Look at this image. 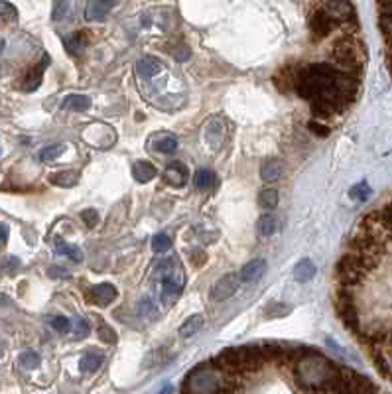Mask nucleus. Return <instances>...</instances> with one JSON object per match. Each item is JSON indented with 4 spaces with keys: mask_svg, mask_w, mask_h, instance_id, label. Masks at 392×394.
I'll return each mask as SVG.
<instances>
[{
    "mask_svg": "<svg viewBox=\"0 0 392 394\" xmlns=\"http://www.w3.org/2000/svg\"><path fill=\"white\" fill-rule=\"evenodd\" d=\"M298 383L306 390H327L339 393V369H335L329 361H325L320 355L312 351L298 361Z\"/></svg>",
    "mask_w": 392,
    "mask_h": 394,
    "instance_id": "f257e3e1",
    "label": "nucleus"
},
{
    "mask_svg": "<svg viewBox=\"0 0 392 394\" xmlns=\"http://www.w3.org/2000/svg\"><path fill=\"white\" fill-rule=\"evenodd\" d=\"M215 363L227 373H252V371H261L266 361L261 347H233V349H225L215 359Z\"/></svg>",
    "mask_w": 392,
    "mask_h": 394,
    "instance_id": "f03ea898",
    "label": "nucleus"
},
{
    "mask_svg": "<svg viewBox=\"0 0 392 394\" xmlns=\"http://www.w3.org/2000/svg\"><path fill=\"white\" fill-rule=\"evenodd\" d=\"M156 274H160L162 302L166 305H170L180 296L181 288H183V280H185L183 272H181L180 262L176 258L162 260L158 268H156Z\"/></svg>",
    "mask_w": 392,
    "mask_h": 394,
    "instance_id": "7ed1b4c3",
    "label": "nucleus"
},
{
    "mask_svg": "<svg viewBox=\"0 0 392 394\" xmlns=\"http://www.w3.org/2000/svg\"><path fill=\"white\" fill-rule=\"evenodd\" d=\"M362 46L351 38L341 39L333 49V59L337 65H341L349 73H361L362 71Z\"/></svg>",
    "mask_w": 392,
    "mask_h": 394,
    "instance_id": "20e7f679",
    "label": "nucleus"
},
{
    "mask_svg": "<svg viewBox=\"0 0 392 394\" xmlns=\"http://www.w3.org/2000/svg\"><path fill=\"white\" fill-rule=\"evenodd\" d=\"M217 383H223V381H219L215 369L200 367L190 376V384L185 386V390H191V393H223L225 390L223 384Z\"/></svg>",
    "mask_w": 392,
    "mask_h": 394,
    "instance_id": "39448f33",
    "label": "nucleus"
},
{
    "mask_svg": "<svg viewBox=\"0 0 392 394\" xmlns=\"http://www.w3.org/2000/svg\"><path fill=\"white\" fill-rule=\"evenodd\" d=\"M367 268L355 255H345L337 265V276L343 286H355L367 276Z\"/></svg>",
    "mask_w": 392,
    "mask_h": 394,
    "instance_id": "423d86ee",
    "label": "nucleus"
},
{
    "mask_svg": "<svg viewBox=\"0 0 392 394\" xmlns=\"http://www.w3.org/2000/svg\"><path fill=\"white\" fill-rule=\"evenodd\" d=\"M241 276L229 272V274L221 276L211 288V300L213 302H227L229 298L237 294L239 286H241Z\"/></svg>",
    "mask_w": 392,
    "mask_h": 394,
    "instance_id": "0eeeda50",
    "label": "nucleus"
},
{
    "mask_svg": "<svg viewBox=\"0 0 392 394\" xmlns=\"http://www.w3.org/2000/svg\"><path fill=\"white\" fill-rule=\"evenodd\" d=\"M337 314L343 319V324L347 325L351 331L359 333L361 331V325H359V314L355 310V304H353V298L347 292H339L337 296Z\"/></svg>",
    "mask_w": 392,
    "mask_h": 394,
    "instance_id": "6e6552de",
    "label": "nucleus"
},
{
    "mask_svg": "<svg viewBox=\"0 0 392 394\" xmlns=\"http://www.w3.org/2000/svg\"><path fill=\"white\" fill-rule=\"evenodd\" d=\"M227 136V122L221 117H211L203 130V140L211 150H219Z\"/></svg>",
    "mask_w": 392,
    "mask_h": 394,
    "instance_id": "1a4fd4ad",
    "label": "nucleus"
},
{
    "mask_svg": "<svg viewBox=\"0 0 392 394\" xmlns=\"http://www.w3.org/2000/svg\"><path fill=\"white\" fill-rule=\"evenodd\" d=\"M323 10L335 20H353L355 18V10L349 0H322Z\"/></svg>",
    "mask_w": 392,
    "mask_h": 394,
    "instance_id": "9d476101",
    "label": "nucleus"
},
{
    "mask_svg": "<svg viewBox=\"0 0 392 394\" xmlns=\"http://www.w3.org/2000/svg\"><path fill=\"white\" fill-rule=\"evenodd\" d=\"M264 274H266V260H262V258H254L251 262H247L239 272L242 282H256Z\"/></svg>",
    "mask_w": 392,
    "mask_h": 394,
    "instance_id": "9b49d317",
    "label": "nucleus"
},
{
    "mask_svg": "<svg viewBox=\"0 0 392 394\" xmlns=\"http://www.w3.org/2000/svg\"><path fill=\"white\" fill-rule=\"evenodd\" d=\"M188 167L180 164V162H174L170 166L166 167V172H164V182L166 184H170L174 187H181L185 186V182H188Z\"/></svg>",
    "mask_w": 392,
    "mask_h": 394,
    "instance_id": "f8f14e48",
    "label": "nucleus"
},
{
    "mask_svg": "<svg viewBox=\"0 0 392 394\" xmlns=\"http://www.w3.org/2000/svg\"><path fill=\"white\" fill-rule=\"evenodd\" d=\"M48 63H50V58L44 56V59H41L40 63L28 71V75H26L24 81H22V89H24V91H36V89L40 87L41 75H44V71H46V68H48Z\"/></svg>",
    "mask_w": 392,
    "mask_h": 394,
    "instance_id": "ddd939ff",
    "label": "nucleus"
},
{
    "mask_svg": "<svg viewBox=\"0 0 392 394\" xmlns=\"http://www.w3.org/2000/svg\"><path fill=\"white\" fill-rule=\"evenodd\" d=\"M162 71V61L154 56H144L136 61V75L141 79H150Z\"/></svg>",
    "mask_w": 392,
    "mask_h": 394,
    "instance_id": "4468645a",
    "label": "nucleus"
},
{
    "mask_svg": "<svg viewBox=\"0 0 392 394\" xmlns=\"http://www.w3.org/2000/svg\"><path fill=\"white\" fill-rule=\"evenodd\" d=\"M310 26H312V30L318 36H327L333 30V26H335V18H332L325 10H318L312 16Z\"/></svg>",
    "mask_w": 392,
    "mask_h": 394,
    "instance_id": "2eb2a0df",
    "label": "nucleus"
},
{
    "mask_svg": "<svg viewBox=\"0 0 392 394\" xmlns=\"http://www.w3.org/2000/svg\"><path fill=\"white\" fill-rule=\"evenodd\" d=\"M112 8V4L109 0H91L89 6L85 10V18L89 22H101L107 18L109 10Z\"/></svg>",
    "mask_w": 392,
    "mask_h": 394,
    "instance_id": "dca6fc26",
    "label": "nucleus"
},
{
    "mask_svg": "<svg viewBox=\"0 0 392 394\" xmlns=\"http://www.w3.org/2000/svg\"><path fill=\"white\" fill-rule=\"evenodd\" d=\"M282 174H284V164L278 158L266 160L261 167V176L264 182H276V179H280Z\"/></svg>",
    "mask_w": 392,
    "mask_h": 394,
    "instance_id": "f3484780",
    "label": "nucleus"
},
{
    "mask_svg": "<svg viewBox=\"0 0 392 394\" xmlns=\"http://www.w3.org/2000/svg\"><path fill=\"white\" fill-rule=\"evenodd\" d=\"M93 298L99 305H109L117 298V288L109 282H103L93 288Z\"/></svg>",
    "mask_w": 392,
    "mask_h": 394,
    "instance_id": "a211bd4d",
    "label": "nucleus"
},
{
    "mask_svg": "<svg viewBox=\"0 0 392 394\" xmlns=\"http://www.w3.org/2000/svg\"><path fill=\"white\" fill-rule=\"evenodd\" d=\"M315 265H313L310 258H302L298 265H296V268H294V278L298 280V282H302V284H306V282H310L313 276H315Z\"/></svg>",
    "mask_w": 392,
    "mask_h": 394,
    "instance_id": "6ab92c4d",
    "label": "nucleus"
},
{
    "mask_svg": "<svg viewBox=\"0 0 392 394\" xmlns=\"http://www.w3.org/2000/svg\"><path fill=\"white\" fill-rule=\"evenodd\" d=\"M132 176H134L136 182H141V184H148V182H152L156 177V167L152 166L150 162H136L132 166Z\"/></svg>",
    "mask_w": 392,
    "mask_h": 394,
    "instance_id": "aec40b11",
    "label": "nucleus"
},
{
    "mask_svg": "<svg viewBox=\"0 0 392 394\" xmlns=\"http://www.w3.org/2000/svg\"><path fill=\"white\" fill-rule=\"evenodd\" d=\"M202 327H203V315L202 314L191 315V317H188V319L181 324L180 335L183 337V339H190V337H193L195 333H200Z\"/></svg>",
    "mask_w": 392,
    "mask_h": 394,
    "instance_id": "412c9836",
    "label": "nucleus"
},
{
    "mask_svg": "<svg viewBox=\"0 0 392 394\" xmlns=\"http://www.w3.org/2000/svg\"><path fill=\"white\" fill-rule=\"evenodd\" d=\"M91 107V99L87 95H67L65 101L61 103V108L63 110H87Z\"/></svg>",
    "mask_w": 392,
    "mask_h": 394,
    "instance_id": "4be33fe9",
    "label": "nucleus"
},
{
    "mask_svg": "<svg viewBox=\"0 0 392 394\" xmlns=\"http://www.w3.org/2000/svg\"><path fill=\"white\" fill-rule=\"evenodd\" d=\"M50 182L53 186L60 187H73L77 182H79V174L73 172V170H67V172H55L51 174Z\"/></svg>",
    "mask_w": 392,
    "mask_h": 394,
    "instance_id": "5701e85b",
    "label": "nucleus"
},
{
    "mask_svg": "<svg viewBox=\"0 0 392 394\" xmlns=\"http://www.w3.org/2000/svg\"><path fill=\"white\" fill-rule=\"evenodd\" d=\"M63 44H65V48H67L71 56H77L81 49L87 46V34L85 32H75L73 36L63 39Z\"/></svg>",
    "mask_w": 392,
    "mask_h": 394,
    "instance_id": "b1692460",
    "label": "nucleus"
},
{
    "mask_svg": "<svg viewBox=\"0 0 392 394\" xmlns=\"http://www.w3.org/2000/svg\"><path fill=\"white\" fill-rule=\"evenodd\" d=\"M154 148L160 152V154H174L176 150H178V138L171 136L168 132H164V134H158V142L154 144Z\"/></svg>",
    "mask_w": 392,
    "mask_h": 394,
    "instance_id": "393cba45",
    "label": "nucleus"
},
{
    "mask_svg": "<svg viewBox=\"0 0 392 394\" xmlns=\"http://www.w3.org/2000/svg\"><path fill=\"white\" fill-rule=\"evenodd\" d=\"M103 364V355L85 353L79 359V369L83 373H95Z\"/></svg>",
    "mask_w": 392,
    "mask_h": 394,
    "instance_id": "a878e982",
    "label": "nucleus"
},
{
    "mask_svg": "<svg viewBox=\"0 0 392 394\" xmlns=\"http://www.w3.org/2000/svg\"><path fill=\"white\" fill-rule=\"evenodd\" d=\"M16 20H18L16 6H12L11 2H6V0H0V26H8Z\"/></svg>",
    "mask_w": 392,
    "mask_h": 394,
    "instance_id": "bb28decb",
    "label": "nucleus"
},
{
    "mask_svg": "<svg viewBox=\"0 0 392 394\" xmlns=\"http://www.w3.org/2000/svg\"><path fill=\"white\" fill-rule=\"evenodd\" d=\"M193 182H195V187L197 189H202V191H209L213 186H215V174H213L211 170H200L195 177H193Z\"/></svg>",
    "mask_w": 392,
    "mask_h": 394,
    "instance_id": "cd10ccee",
    "label": "nucleus"
},
{
    "mask_svg": "<svg viewBox=\"0 0 392 394\" xmlns=\"http://www.w3.org/2000/svg\"><path fill=\"white\" fill-rule=\"evenodd\" d=\"M55 250H58V255H63L67 256L70 260H73V262H83V250H81L79 246L75 245H67V243H58V246H55Z\"/></svg>",
    "mask_w": 392,
    "mask_h": 394,
    "instance_id": "c85d7f7f",
    "label": "nucleus"
},
{
    "mask_svg": "<svg viewBox=\"0 0 392 394\" xmlns=\"http://www.w3.org/2000/svg\"><path fill=\"white\" fill-rule=\"evenodd\" d=\"M259 205L262 209H274V207L278 205V191L272 189V187L262 189L261 193H259Z\"/></svg>",
    "mask_w": 392,
    "mask_h": 394,
    "instance_id": "c756f323",
    "label": "nucleus"
},
{
    "mask_svg": "<svg viewBox=\"0 0 392 394\" xmlns=\"http://www.w3.org/2000/svg\"><path fill=\"white\" fill-rule=\"evenodd\" d=\"M65 152V144H51V146H46L40 152V160L41 162H53L58 160Z\"/></svg>",
    "mask_w": 392,
    "mask_h": 394,
    "instance_id": "7c9ffc66",
    "label": "nucleus"
},
{
    "mask_svg": "<svg viewBox=\"0 0 392 394\" xmlns=\"http://www.w3.org/2000/svg\"><path fill=\"white\" fill-rule=\"evenodd\" d=\"M138 314L142 317H148V319H156L158 317V305H156V302H152L150 298H144L138 305Z\"/></svg>",
    "mask_w": 392,
    "mask_h": 394,
    "instance_id": "2f4dec72",
    "label": "nucleus"
},
{
    "mask_svg": "<svg viewBox=\"0 0 392 394\" xmlns=\"http://www.w3.org/2000/svg\"><path fill=\"white\" fill-rule=\"evenodd\" d=\"M18 361H20V364L24 367V369L32 371V369H38V367H40L41 357L36 353V351H24Z\"/></svg>",
    "mask_w": 392,
    "mask_h": 394,
    "instance_id": "473e14b6",
    "label": "nucleus"
},
{
    "mask_svg": "<svg viewBox=\"0 0 392 394\" xmlns=\"http://www.w3.org/2000/svg\"><path fill=\"white\" fill-rule=\"evenodd\" d=\"M152 248H154V253H166V250H170L171 248V239L166 233H160V235H156L152 239Z\"/></svg>",
    "mask_w": 392,
    "mask_h": 394,
    "instance_id": "72a5a7b5",
    "label": "nucleus"
},
{
    "mask_svg": "<svg viewBox=\"0 0 392 394\" xmlns=\"http://www.w3.org/2000/svg\"><path fill=\"white\" fill-rule=\"evenodd\" d=\"M259 231H261V235L264 236L274 235V231H276V217L262 215L261 221H259Z\"/></svg>",
    "mask_w": 392,
    "mask_h": 394,
    "instance_id": "f704fd0d",
    "label": "nucleus"
},
{
    "mask_svg": "<svg viewBox=\"0 0 392 394\" xmlns=\"http://www.w3.org/2000/svg\"><path fill=\"white\" fill-rule=\"evenodd\" d=\"M290 312H292L290 307H288L286 304H280V302H272V304L266 307L268 317H286Z\"/></svg>",
    "mask_w": 392,
    "mask_h": 394,
    "instance_id": "c9c22d12",
    "label": "nucleus"
},
{
    "mask_svg": "<svg viewBox=\"0 0 392 394\" xmlns=\"http://www.w3.org/2000/svg\"><path fill=\"white\" fill-rule=\"evenodd\" d=\"M349 196H351L353 199H357V201H367V199L371 197V187L362 182V184H359V186L353 187L351 191H349Z\"/></svg>",
    "mask_w": 392,
    "mask_h": 394,
    "instance_id": "e433bc0d",
    "label": "nucleus"
},
{
    "mask_svg": "<svg viewBox=\"0 0 392 394\" xmlns=\"http://www.w3.org/2000/svg\"><path fill=\"white\" fill-rule=\"evenodd\" d=\"M51 327L55 329V331H60V333H67L70 331V319L67 317H63V315H55L53 319H51Z\"/></svg>",
    "mask_w": 392,
    "mask_h": 394,
    "instance_id": "4c0bfd02",
    "label": "nucleus"
},
{
    "mask_svg": "<svg viewBox=\"0 0 392 394\" xmlns=\"http://www.w3.org/2000/svg\"><path fill=\"white\" fill-rule=\"evenodd\" d=\"M99 339L105 341V343H115V341H117L115 329L109 327V325H101V327H99Z\"/></svg>",
    "mask_w": 392,
    "mask_h": 394,
    "instance_id": "58836bf2",
    "label": "nucleus"
},
{
    "mask_svg": "<svg viewBox=\"0 0 392 394\" xmlns=\"http://www.w3.org/2000/svg\"><path fill=\"white\" fill-rule=\"evenodd\" d=\"M81 219L85 221V225L87 227H95L97 225V221H99V213H97V209H85V211L81 213Z\"/></svg>",
    "mask_w": 392,
    "mask_h": 394,
    "instance_id": "ea45409f",
    "label": "nucleus"
},
{
    "mask_svg": "<svg viewBox=\"0 0 392 394\" xmlns=\"http://www.w3.org/2000/svg\"><path fill=\"white\" fill-rule=\"evenodd\" d=\"M190 260H191V265L202 266L203 262L207 260V255H205L203 250H200V248H195V250H191L190 253Z\"/></svg>",
    "mask_w": 392,
    "mask_h": 394,
    "instance_id": "a19ab883",
    "label": "nucleus"
},
{
    "mask_svg": "<svg viewBox=\"0 0 392 394\" xmlns=\"http://www.w3.org/2000/svg\"><path fill=\"white\" fill-rule=\"evenodd\" d=\"M70 12H71V2H70V0H63L60 8L55 10V14H53V16H55V20H61L63 16H67Z\"/></svg>",
    "mask_w": 392,
    "mask_h": 394,
    "instance_id": "79ce46f5",
    "label": "nucleus"
},
{
    "mask_svg": "<svg viewBox=\"0 0 392 394\" xmlns=\"http://www.w3.org/2000/svg\"><path fill=\"white\" fill-rule=\"evenodd\" d=\"M191 56V49H188V46H180V48L174 51V58L176 61H185Z\"/></svg>",
    "mask_w": 392,
    "mask_h": 394,
    "instance_id": "37998d69",
    "label": "nucleus"
},
{
    "mask_svg": "<svg viewBox=\"0 0 392 394\" xmlns=\"http://www.w3.org/2000/svg\"><path fill=\"white\" fill-rule=\"evenodd\" d=\"M75 331H77V337H87L91 331L89 324H87L85 319H79V322H77V329H75Z\"/></svg>",
    "mask_w": 392,
    "mask_h": 394,
    "instance_id": "c03bdc74",
    "label": "nucleus"
},
{
    "mask_svg": "<svg viewBox=\"0 0 392 394\" xmlns=\"http://www.w3.org/2000/svg\"><path fill=\"white\" fill-rule=\"evenodd\" d=\"M310 128H312L315 134H322V136H327V134H329V130L323 127V125H318V122H310Z\"/></svg>",
    "mask_w": 392,
    "mask_h": 394,
    "instance_id": "a18cd8bd",
    "label": "nucleus"
},
{
    "mask_svg": "<svg viewBox=\"0 0 392 394\" xmlns=\"http://www.w3.org/2000/svg\"><path fill=\"white\" fill-rule=\"evenodd\" d=\"M8 235H11L8 227L0 225V246H4V245H6V243H8Z\"/></svg>",
    "mask_w": 392,
    "mask_h": 394,
    "instance_id": "49530a36",
    "label": "nucleus"
},
{
    "mask_svg": "<svg viewBox=\"0 0 392 394\" xmlns=\"http://www.w3.org/2000/svg\"><path fill=\"white\" fill-rule=\"evenodd\" d=\"M61 268H58V266H53V268H50V276H67L65 272H60Z\"/></svg>",
    "mask_w": 392,
    "mask_h": 394,
    "instance_id": "de8ad7c7",
    "label": "nucleus"
},
{
    "mask_svg": "<svg viewBox=\"0 0 392 394\" xmlns=\"http://www.w3.org/2000/svg\"><path fill=\"white\" fill-rule=\"evenodd\" d=\"M109 2H111L112 6H115V4H119V2H121V0H109Z\"/></svg>",
    "mask_w": 392,
    "mask_h": 394,
    "instance_id": "09e8293b",
    "label": "nucleus"
}]
</instances>
